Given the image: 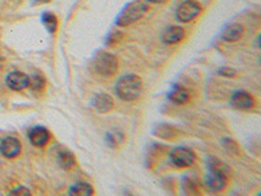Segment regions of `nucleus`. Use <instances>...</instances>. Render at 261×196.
Wrapping results in <instances>:
<instances>
[{
  "mask_svg": "<svg viewBox=\"0 0 261 196\" xmlns=\"http://www.w3.org/2000/svg\"><path fill=\"white\" fill-rule=\"evenodd\" d=\"M115 90L123 101H134L141 94L143 81L136 75H125L118 80Z\"/></svg>",
  "mask_w": 261,
  "mask_h": 196,
  "instance_id": "obj_1",
  "label": "nucleus"
},
{
  "mask_svg": "<svg viewBox=\"0 0 261 196\" xmlns=\"http://www.w3.org/2000/svg\"><path fill=\"white\" fill-rule=\"evenodd\" d=\"M149 7L143 2H132L124 7L120 15L116 18V25L118 27H128L134 24L137 20L143 17L148 12Z\"/></svg>",
  "mask_w": 261,
  "mask_h": 196,
  "instance_id": "obj_2",
  "label": "nucleus"
},
{
  "mask_svg": "<svg viewBox=\"0 0 261 196\" xmlns=\"http://www.w3.org/2000/svg\"><path fill=\"white\" fill-rule=\"evenodd\" d=\"M93 68L103 78H111L118 71V59L113 54L101 51L95 55L94 60H93Z\"/></svg>",
  "mask_w": 261,
  "mask_h": 196,
  "instance_id": "obj_3",
  "label": "nucleus"
},
{
  "mask_svg": "<svg viewBox=\"0 0 261 196\" xmlns=\"http://www.w3.org/2000/svg\"><path fill=\"white\" fill-rule=\"evenodd\" d=\"M196 160L195 152L186 146H178L170 152V161L176 167H188Z\"/></svg>",
  "mask_w": 261,
  "mask_h": 196,
  "instance_id": "obj_4",
  "label": "nucleus"
},
{
  "mask_svg": "<svg viewBox=\"0 0 261 196\" xmlns=\"http://www.w3.org/2000/svg\"><path fill=\"white\" fill-rule=\"evenodd\" d=\"M201 12V6L196 0H184L183 3L178 7L176 11V18L181 22H188L193 18L197 17Z\"/></svg>",
  "mask_w": 261,
  "mask_h": 196,
  "instance_id": "obj_5",
  "label": "nucleus"
},
{
  "mask_svg": "<svg viewBox=\"0 0 261 196\" xmlns=\"http://www.w3.org/2000/svg\"><path fill=\"white\" fill-rule=\"evenodd\" d=\"M0 153L7 158H15L21 153L20 140L13 136H7L0 141Z\"/></svg>",
  "mask_w": 261,
  "mask_h": 196,
  "instance_id": "obj_6",
  "label": "nucleus"
},
{
  "mask_svg": "<svg viewBox=\"0 0 261 196\" xmlns=\"http://www.w3.org/2000/svg\"><path fill=\"white\" fill-rule=\"evenodd\" d=\"M6 83L7 85H8V88H11L12 90H22L27 89L28 86H29L30 78L27 74H24V72L15 71L11 72V74L7 76Z\"/></svg>",
  "mask_w": 261,
  "mask_h": 196,
  "instance_id": "obj_7",
  "label": "nucleus"
},
{
  "mask_svg": "<svg viewBox=\"0 0 261 196\" xmlns=\"http://www.w3.org/2000/svg\"><path fill=\"white\" fill-rule=\"evenodd\" d=\"M205 184L208 190L213 191V192H220V191L225 190L226 184H227V177L217 172H211L209 170L206 177H205Z\"/></svg>",
  "mask_w": 261,
  "mask_h": 196,
  "instance_id": "obj_8",
  "label": "nucleus"
},
{
  "mask_svg": "<svg viewBox=\"0 0 261 196\" xmlns=\"http://www.w3.org/2000/svg\"><path fill=\"white\" fill-rule=\"evenodd\" d=\"M231 105L239 110H249L255 105V100L244 90H237L231 97Z\"/></svg>",
  "mask_w": 261,
  "mask_h": 196,
  "instance_id": "obj_9",
  "label": "nucleus"
},
{
  "mask_svg": "<svg viewBox=\"0 0 261 196\" xmlns=\"http://www.w3.org/2000/svg\"><path fill=\"white\" fill-rule=\"evenodd\" d=\"M29 140L33 145L41 148V146H45L50 141V132H48L47 128L37 126V127L32 128L29 131Z\"/></svg>",
  "mask_w": 261,
  "mask_h": 196,
  "instance_id": "obj_10",
  "label": "nucleus"
},
{
  "mask_svg": "<svg viewBox=\"0 0 261 196\" xmlns=\"http://www.w3.org/2000/svg\"><path fill=\"white\" fill-rule=\"evenodd\" d=\"M93 106L98 113H109L114 109V100L111 95L106 94V93H101L97 94L93 100Z\"/></svg>",
  "mask_w": 261,
  "mask_h": 196,
  "instance_id": "obj_11",
  "label": "nucleus"
},
{
  "mask_svg": "<svg viewBox=\"0 0 261 196\" xmlns=\"http://www.w3.org/2000/svg\"><path fill=\"white\" fill-rule=\"evenodd\" d=\"M167 98L176 105H184L190 101V93L181 85H174L167 94Z\"/></svg>",
  "mask_w": 261,
  "mask_h": 196,
  "instance_id": "obj_12",
  "label": "nucleus"
},
{
  "mask_svg": "<svg viewBox=\"0 0 261 196\" xmlns=\"http://www.w3.org/2000/svg\"><path fill=\"white\" fill-rule=\"evenodd\" d=\"M184 34H186V32H184L183 28L170 27L163 32L162 39L167 45H175V43H178L184 38Z\"/></svg>",
  "mask_w": 261,
  "mask_h": 196,
  "instance_id": "obj_13",
  "label": "nucleus"
},
{
  "mask_svg": "<svg viewBox=\"0 0 261 196\" xmlns=\"http://www.w3.org/2000/svg\"><path fill=\"white\" fill-rule=\"evenodd\" d=\"M243 27L241 24H230L222 30V37L223 41L226 42H237L242 38L243 36Z\"/></svg>",
  "mask_w": 261,
  "mask_h": 196,
  "instance_id": "obj_14",
  "label": "nucleus"
},
{
  "mask_svg": "<svg viewBox=\"0 0 261 196\" xmlns=\"http://www.w3.org/2000/svg\"><path fill=\"white\" fill-rule=\"evenodd\" d=\"M153 134L163 140H172L175 139V136L178 135V131L170 125H158L157 127L154 128V132H153Z\"/></svg>",
  "mask_w": 261,
  "mask_h": 196,
  "instance_id": "obj_15",
  "label": "nucleus"
},
{
  "mask_svg": "<svg viewBox=\"0 0 261 196\" xmlns=\"http://www.w3.org/2000/svg\"><path fill=\"white\" fill-rule=\"evenodd\" d=\"M208 170H211V172L221 173V174L226 176L227 178L230 177V173H231V169H230L225 162H222L221 160L214 157L208 158Z\"/></svg>",
  "mask_w": 261,
  "mask_h": 196,
  "instance_id": "obj_16",
  "label": "nucleus"
},
{
  "mask_svg": "<svg viewBox=\"0 0 261 196\" xmlns=\"http://www.w3.org/2000/svg\"><path fill=\"white\" fill-rule=\"evenodd\" d=\"M57 161H58V163H59V166L64 170L72 169L74 165L73 155H72L71 152H68V151H60L59 153H58Z\"/></svg>",
  "mask_w": 261,
  "mask_h": 196,
  "instance_id": "obj_17",
  "label": "nucleus"
},
{
  "mask_svg": "<svg viewBox=\"0 0 261 196\" xmlns=\"http://www.w3.org/2000/svg\"><path fill=\"white\" fill-rule=\"evenodd\" d=\"M106 141L109 146L111 148H116L118 145L124 141V134L120 130H111L106 134Z\"/></svg>",
  "mask_w": 261,
  "mask_h": 196,
  "instance_id": "obj_18",
  "label": "nucleus"
},
{
  "mask_svg": "<svg viewBox=\"0 0 261 196\" xmlns=\"http://www.w3.org/2000/svg\"><path fill=\"white\" fill-rule=\"evenodd\" d=\"M94 192L93 187L89 183L85 182H77L74 183L71 188H69V195H92Z\"/></svg>",
  "mask_w": 261,
  "mask_h": 196,
  "instance_id": "obj_19",
  "label": "nucleus"
},
{
  "mask_svg": "<svg viewBox=\"0 0 261 196\" xmlns=\"http://www.w3.org/2000/svg\"><path fill=\"white\" fill-rule=\"evenodd\" d=\"M42 24L45 25L46 29L50 33H55L58 29V20L54 13L45 12L42 15Z\"/></svg>",
  "mask_w": 261,
  "mask_h": 196,
  "instance_id": "obj_20",
  "label": "nucleus"
},
{
  "mask_svg": "<svg viewBox=\"0 0 261 196\" xmlns=\"http://www.w3.org/2000/svg\"><path fill=\"white\" fill-rule=\"evenodd\" d=\"M29 86L30 89L34 90V92H41L43 89V86H45V80H43L41 75H34V76L30 78Z\"/></svg>",
  "mask_w": 261,
  "mask_h": 196,
  "instance_id": "obj_21",
  "label": "nucleus"
},
{
  "mask_svg": "<svg viewBox=\"0 0 261 196\" xmlns=\"http://www.w3.org/2000/svg\"><path fill=\"white\" fill-rule=\"evenodd\" d=\"M183 192L188 193V195H196V193H199V187L190 178H186L183 182Z\"/></svg>",
  "mask_w": 261,
  "mask_h": 196,
  "instance_id": "obj_22",
  "label": "nucleus"
},
{
  "mask_svg": "<svg viewBox=\"0 0 261 196\" xmlns=\"http://www.w3.org/2000/svg\"><path fill=\"white\" fill-rule=\"evenodd\" d=\"M222 146L227 152L232 153V155H238V152H239V146H238V144L235 143L234 140L230 139V137H225V139H222Z\"/></svg>",
  "mask_w": 261,
  "mask_h": 196,
  "instance_id": "obj_23",
  "label": "nucleus"
},
{
  "mask_svg": "<svg viewBox=\"0 0 261 196\" xmlns=\"http://www.w3.org/2000/svg\"><path fill=\"white\" fill-rule=\"evenodd\" d=\"M123 38V34L119 30H114V32H111L109 36H107L106 38V45L107 46H114L116 45L120 39Z\"/></svg>",
  "mask_w": 261,
  "mask_h": 196,
  "instance_id": "obj_24",
  "label": "nucleus"
},
{
  "mask_svg": "<svg viewBox=\"0 0 261 196\" xmlns=\"http://www.w3.org/2000/svg\"><path fill=\"white\" fill-rule=\"evenodd\" d=\"M218 75H220V76H225V78H235V76H237V72L232 68L223 67V68L218 69Z\"/></svg>",
  "mask_w": 261,
  "mask_h": 196,
  "instance_id": "obj_25",
  "label": "nucleus"
},
{
  "mask_svg": "<svg viewBox=\"0 0 261 196\" xmlns=\"http://www.w3.org/2000/svg\"><path fill=\"white\" fill-rule=\"evenodd\" d=\"M11 195H30V191L25 187H17L11 191Z\"/></svg>",
  "mask_w": 261,
  "mask_h": 196,
  "instance_id": "obj_26",
  "label": "nucleus"
},
{
  "mask_svg": "<svg viewBox=\"0 0 261 196\" xmlns=\"http://www.w3.org/2000/svg\"><path fill=\"white\" fill-rule=\"evenodd\" d=\"M149 3H153V4H161V3H165L166 0H148Z\"/></svg>",
  "mask_w": 261,
  "mask_h": 196,
  "instance_id": "obj_27",
  "label": "nucleus"
},
{
  "mask_svg": "<svg viewBox=\"0 0 261 196\" xmlns=\"http://www.w3.org/2000/svg\"><path fill=\"white\" fill-rule=\"evenodd\" d=\"M50 0H34V4H43V3H48Z\"/></svg>",
  "mask_w": 261,
  "mask_h": 196,
  "instance_id": "obj_28",
  "label": "nucleus"
}]
</instances>
